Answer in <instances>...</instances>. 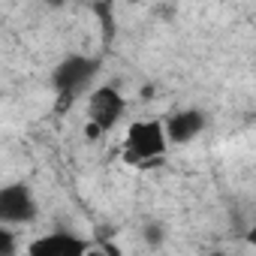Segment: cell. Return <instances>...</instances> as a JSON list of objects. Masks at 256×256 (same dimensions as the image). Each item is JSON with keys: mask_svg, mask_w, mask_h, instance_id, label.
<instances>
[{"mask_svg": "<svg viewBox=\"0 0 256 256\" xmlns=\"http://www.w3.org/2000/svg\"><path fill=\"white\" fill-rule=\"evenodd\" d=\"M100 72V58H84V54H72L66 60H60L52 72V88L60 94V108L76 100L82 90L90 88V82Z\"/></svg>", "mask_w": 256, "mask_h": 256, "instance_id": "1", "label": "cell"}, {"mask_svg": "<svg viewBox=\"0 0 256 256\" xmlns=\"http://www.w3.org/2000/svg\"><path fill=\"white\" fill-rule=\"evenodd\" d=\"M169 148V136H166V124L163 120H136L130 124L124 139V151L130 163H148L163 157Z\"/></svg>", "mask_w": 256, "mask_h": 256, "instance_id": "2", "label": "cell"}, {"mask_svg": "<svg viewBox=\"0 0 256 256\" xmlns=\"http://www.w3.org/2000/svg\"><path fill=\"white\" fill-rule=\"evenodd\" d=\"M36 199L28 184H6L0 190V223L4 226H22L36 220Z\"/></svg>", "mask_w": 256, "mask_h": 256, "instance_id": "3", "label": "cell"}, {"mask_svg": "<svg viewBox=\"0 0 256 256\" xmlns=\"http://www.w3.org/2000/svg\"><path fill=\"white\" fill-rule=\"evenodd\" d=\"M120 114H124V96L114 88L102 84V88L90 90V96H88V118H90V124H96L100 130H112V126L120 120Z\"/></svg>", "mask_w": 256, "mask_h": 256, "instance_id": "4", "label": "cell"}, {"mask_svg": "<svg viewBox=\"0 0 256 256\" xmlns=\"http://www.w3.org/2000/svg\"><path fill=\"white\" fill-rule=\"evenodd\" d=\"M28 256H88L84 241L70 232H48L36 241H30Z\"/></svg>", "mask_w": 256, "mask_h": 256, "instance_id": "5", "label": "cell"}, {"mask_svg": "<svg viewBox=\"0 0 256 256\" xmlns=\"http://www.w3.org/2000/svg\"><path fill=\"white\" fill-rule=\"evenodd\" d=\"M205 130V114L199 108H184V112H175L169 120H166V136L172 145H184V142H193L199 133Z\"/></svg>", "mask_w": 256, "mask_h": 256, "instance_id": "6", "label": "cell"}, {"mask_svg": "<svg viewBox=\"0 0 256 256\" xmlns=\"http://www.w3.org/2000/svg\"><path fill=\"white\" fill-rule=\"evenodd\" d=\"M0 256H16V235L10 232V226L0 229Z\"/></svg>", "mask_w": 256, "mask_h": 256, "instance_id": "7", "label": "cell"}, {"mask_svg": "<svg viewBox=\"0 0 256 256\" xmlns=\"http://www.w3.org/2000/svg\"><path fill=\"white\" fill-rule=\"evenodd\" d=\"M96 16H102V28H106V36H112V6H94Z\"/></svg>", "mask_w": 256, "mask_h": 256, "instance_id": "8", "label": "cell"}, {"mask_svg": "<svg viewBox=\"0 0 256 256\" xmlns=\"http://www.w3.org/2000/svg\"><path fill=\"white\" fill-rule=\"evenodd\" d=\"M145 238H148V244H154V247H157V244H160V238H163L160 226H154V223H151V226L145 229Z\"/></svg>", "mask_w": 256, "mask_h": 256, "instance_id": "9", "label": "cell"}, {"mask_svg": "<svg viewBox=\"0 0 256 256\" xmlns=\"http://www.w3.org/2000/svg\"><path fill=\"white\" fill-rule=\"evenodd\" d=\"M247 244H250V247L256 250V223H253V226L247 229Z\"/></svg>", "mask_w": 256, "mask_h": 256, "instance_id": "10", "label": "cell"}, {"mask_svg": "<svg viewBox=\"0 0 256 256\" xmlns=\"http://www.w3.org/2000/svg\"><path fill=\"white\" fill-rule=\"evenodd\" d=\"M84 133H88V136H90V139H94V136H100V133H102V130H100V126H96V124H88V130H84Z\"/></svg>", "mask_w": 256, "mask_h": 256, "instance_id": "11", "label": "cell"}, {"mask_svg": "<svg viewBox=\"0 0 256 256\" xmlns=\"http://www.w3.org/2000/svg\"><path fill=\"white\" fill-rule=\"evenodd\" d=\"M88 256H108L106 250H88Z\"/></svg>", "mask_w": 256, "mask_h": 256, "instance_id": "12", "label": "cell"}]
</instances>
